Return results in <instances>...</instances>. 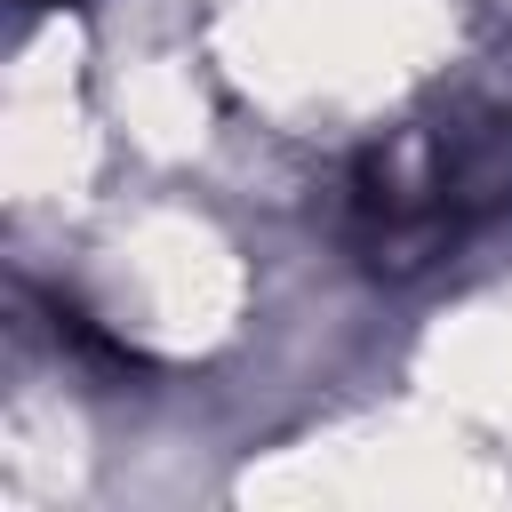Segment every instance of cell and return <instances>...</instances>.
Returning <instances> with one entry per match:
<instances>
[{"label": "cell", "instance_id": "cell-2", "mask_svg": "<svg viewBox=\"0 0 512 512\" xmlns=\"http://www.w3.org/2000/svg\"><path fill=\"white\" fill-rule=\"evenodd\" d=\"M480 80H488V88H504V96H512V40H504V48H496V56H488V64H480Z\"/></svg>", "mask_w": 512, "mask_h": 512}, {"label": "cell", "instance_id": "cell-1", "mask_svg": "<svg viewBox=\"0 0 512 512\" xmlns=\"http://www.w3.org/2000/svg\"><path fill=\"white\" fill-rule=\"evenodd\" d=\"M504 216H512V96L488 88L480 72L432 120L352 152L336 184V240L384 288L440 272L472 232Z\"/></svg>", "mask_w": 512, "mask_h": 512}]
</instances>
